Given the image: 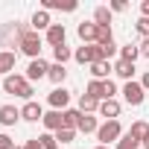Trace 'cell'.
<instances>
[{"mask_svg":"<svg viewBox=\"0 0 149 149\" xmlns=\"http://www.w3.org/2000/svg\"><path fill=\"white\" fill-rule=\"evenodd\" d=\"M47 102L53 105V111H67V105H70V91L61 85V88H53L50 94H47Z\"/></svg>","mask_w":149,"mask_h":149,"instance_id":"52a82bcc","label":"cell"},{"mask_svg":"<svg viewBox=\"0 0 149 149\" xmlns=\"http://www.w3.org/2000/svg\"><path fill=\"white\" fill-rule=\"evenodd\" d=\"M85 94H88V97H94L97 102H102V100H105V82L91 79V82H88V88H85Z\"/></svg>","mask_w":149,"mask_h":149,"instance_id":"44dd1931","label":"cell"},{"mask_svg":"<svg viewBox=\"0 0 149 149\" xmlns=\"http://www.w3.org/2000/svg\"><path fill=\"white\" fill-rule=\"evenodd\" d=\"M38 140H41V146H44V149H58V140H56V134H50V132H44Z\"/></svg>","mask_w":149,"mask_h":149,"instance_id":"1f68e13d","label":"cell"},{"mask_svg":"<svg viewBox=\"0 0 149 149\" xmlns=\"http://www.w3.org/2000/svg\"><path fill=\"white\" fill-rule=\"evenodd\" d=\"M140 15L149 18V0H143V3H140Z\"/></svg>","mask_w":149,"mask_h":149,"instance_id":"f35d334b","label":"cell"},{"mask_svg":"<svg viewBox=\"0 0 149 149\" xmlns=\"http://www.w3.org/2000/svg\"><path fill=\"white\" fill-rule=\"evenodd\" d=\"M64 38H67L64 24H53V26L47 29V44H50V47H61V44H64Z\"/></svg>","mask_w":149,"mask_h":149,"instance_id":"4fadbf2b","label":"cell"},{"mask_svg":"<svg viewBox=\"0 0 149 149\" xmlns=\"http://www.w3.org/2000/svg\"><path fill=\"white\" fill-rule=\"evenodd\" d=\"M94 149H111V146H94Z\"/></svg>","mask_w":149,"mask_h":149,"instance_id":"b9f144b4","label":"cell"},{"mask_svg":"<svg viewBox=\"0 0 149 149\" xmlns=\"http://www.w3.org/2000/svg\"><path fill=\"white\" fill-rule=\"evenodd\" d=\"M29 26H32V32H47L50 26H53V21H50V12H44V9H38L35 15H32V21H29Z\"/></svg>","mask_w":149,"mask_h":149,"instance_id":"2e32d148","label":"cell"},{"mask_svg":"<svg viewBox=\"0 0 149 149\" xmlns=\"http://www.w3.org/2000/svg\"><path fill=\"white\" fill-rule=\"evenodd\" d=\"M76 32H79L82 44H97V24H94V21H82V24L76 26Z\"/></svg>","mask_w":149,"mask_h":149,"instance_id":"7c38bea8","label":"cell"},{"mask_svg":"<svg viewBox=\"0 0 149 149\" xmlns=\"http://www.w3.org/2000/svg\"><path fill=\"white\" fill-rule=\"evenodd\" d=\"M21 149H44V146H41V140H38V137H29V140H26Z\"/></svg>","mask_w":149,"mask_h":149,"instance_id":"8d00e7d4","label":"cell"},{"mask_svg":"<svg viewBox=\"0 0 149 149\" xmlns=\"http://www.w3.org/2000/svg\"><path fill=\"white\" fill-rule=\"evenodd\" d=\"M134 29H137L143 38H149V18H143V15H140V18H137V24H134Z\"/></svg>","mask_w":149,"mask_h":149,"instance_id":"d6a6232c","label":"cell"},{"mask_svg":"<svg viewBox=\"0 0 149 149\" xmlns=\"http://www.w3.org/2000/svg\"><path fill=\"white\" fill-rule=\"evenodd\" d=\"M114 94H117V85L108 79V82H105V100H114Z\"/></svg>","mask_w":149,"mask_h":149,"instance_id":"e575fe53","label":"cell"},{"mask_svg":"<svg viewBox=\"0 0 149 149\" xmlns=\"http://www.w3.org/2000/svg\"><path fill=\"white\" fill-rule=\"evenodd\" d=\"M114 149H140V140H134V137L126 132V134L117 140V146H114Z\"/></svg>","mask_w":149,"mask_h":149,"instance_id":"4dcf8cb0","label":"cell"},{"mask_svg":"<svg viewBox=\"0 0 149 149\" xmlns=\"http://www.w3.org/2000/svg\"><path fill=\"white\" fill-rule=\"evenodd\" d=\"M21 120L38 123V120H44V108H41L35 100H29V102H24V108H21Z\"/></svg>","mask_w":149,"mask_h":149,"instance_id":"9c48e42d","label":"cell"},{"mask_svg":"<svg viewBox=\"0 0 149 149\" xmlns=\"http://www.w3.org/2000/svg\"><path fill=\"white\" fill-rule=\"evenodd\" d=\"M47 73H50V64H47L44 58H32V61H29V67H26V73H24V76H26L29 82H35V79H44Z\"/></svg>","mask_w":149,"mask_h":149,"instance_id":"ba28073f","label":"cell"},{"mask_svg":"<svg viewBox=\"0 0 149 149\" xmlns=\"http://www.w3.org/2000/svg\"><path fill=\"white\" fill-rule=\"evenodd\" d=\"M44 12H50V9H61V12H76L79 9V3L76 0H44V6H41Z\"/></svg>","mask_w":149,"mask_h":149,"instance_id":"ac0fdd59","label":"cell"},{"mask_svg":"<svg viewBox=\"0 0 149 149\" xmlns=\"http://www.w3.org/2000/svg\"><path fill=\"white\" fill-rule=\"evenodd\" d=\"M108 9H111V12H126V0H111Z\"/></svg>","mask_w":149,"mask_h":149,"instance_id":"836d02e7","label":"cell"},{"mask_svg":"<svg viewBox=\"0 0 149 149\" xmlns=\"http://www.w3.org/2000/svg\"><path fill=\"white\" fill-rule=\"evenodd\" d=\"M0 88H3V82H0Z\"/></svg>","mask_w":149,"mask_h":149,"instance_id":"7bdbcfd3","label":"cell"},{"mask_svg":"<svg viewBox=\"0 0 149 149\" xmlns=\"http://www.w3.org/2000/svg\"><path fill=\"white\" fill-rule=\"evenodd\" d=\"M26 32H29V26H24V24H6L3 29H0V41L18 47V44H21V38H24Z\"/></svg>","mask_w":149,"mask_h":149,"instance_id":"5b68a950","label":"cell"},{"mask_svg":"<svg viewBox=\"0 0 149 149\" xmlns=\"http://www.w3.org/2000/svg\"><path fill=\"white\" fill-rule=\"evenodd\" d=\"M94 24L97 26H111V9L108 6H97L94 9Z\"/></svg>","mask_w":149,"mask_h":149,"instance_id":"603a6c76","label":"cell"},{"mask_svg":"<svg viewBox=\"0 0 149 149\" xmlns=\"http://www.w3.org/2000/svg\"><path fill=\"white\" fill-rule=\"evenodd\" d=\"M137 50H140V56H143V58H149V38H140Z\"/></svg>","mask_w":149,"mask_h":149,"instance_id":"d590c367","label":"cell"},{"mask_svg":"<svg viewBox=\"0 0 149 149\" xmlns=\"http://www.w3.org/2000/svg\"><path fill=\"white\" fill-rule=\"evenodd\" d=\"M0 149H15V143H12L9 134H0Z\"/></svg>","mask_w":149,"mask_h":149,"instance_id":"74e56055","label":"cell"},{"mask_svg":"<svg viewBox=\"0 0 149 149\" xmlns=\"http://www.w3.org/2000/svg\"><path fill=\"white\" fill-rule=\"evenodd\" d=\"M111 73H114V64H111V61H94V64H91V76L100 79V82H108Z\"/></svg>","mask_w":149,"mask_h":149,"instance_id":"5bb4252c","label":"cell"},{"mask_svg":"<svg viewBox=\"0 0 149 149\" xmlns=\"http://www.w3.org/2000/svg\"><path fill=\"white\" fill-rule=\"evenodd\" d=\"M97 44H100V47L114 44V32H111V26H97Z\"/></svg>","mask_w":149,"mask_h":149,"instance_id":"484cf974","label":"cell"},{"mask_svg":"<svg viewBox=\"0 0 149 149\" xmlns=\"http://www.w3.org/2000/svg\"><path fill=\"white\" fill-rule=\"evenodd\" d=\"M114 73H117L120 79L132 82V79H134V64H132V61H123V58H117V61H114Z\"/></svg>","mask_w":149,"mask_h":149,"instance_id":"ffe728a7","label":"cell"},{"mask_svg":"<svg viewBox=\"0 0 149 149\" xmlns=\"http://www.w3.org/2000/svg\"><path fill=\"white\" fill-rule=\"evenodd\" d=\"M56 140H58V146L73 143V140H76V129H58V132H56Z\"/></svg>","mask_w":149,"mask_h":149,"instance_id":"f546056e","label":"cell"},{"mask_svg":"<svg viewBox=\"0 0 149 149\" xmlns=\"http://www.w3.org/2000/svg\"><path fill=\"white\" fill-rule=\"evenodd\" d=\"M41 123H44V129H47L50 134H56L58 129H64V111H47Z\"/></svg>","mask_w":149,"mask_h":149,"instance_id":"30bf717a","label":"cell"},{"mask_svg":"<svg viewBox=\"0 0 149 149\" xmlns=\"http://www.w3.org/2000/svg\"><path fill=\"white\" fill-rule=\"evenodd\" d=\"M140 85H143V91H149V70L143 73V79H140Z\"/></svg>","mask_w":149,"mask_h":149,"instance_id":"ab89813d","label":"cell"},{"mask_svg":"<svg viewBox=\"0 0 149 149\" xmlns=\"http://www.w3.org/2000/svg\"><path fill=\"white\" fill-rule=\"evenodd\" d=\"M18 120H21V108H15V105H0V126H3V129L15 126Z\"/></svg>","mask_w":149,"mask_h":149,"instance_id":"8fae6325","label":"cell"},{"mask_svg":"<svg viewBox=\"0 0 149 149\" xmlns=\"http://www.w3.org/2000/svg\"><path fill=\"white\" fill-rule=\"evenodd\" d=\"M79 111H82V114H91V111H100V102H97L94 97L82 94V97H79Z\"/></svg>","mask_w":149,"mask_h":149,"instance_id":"4316f807","label":"cell"},{"mask_svg":"<svg viewBox=\"0 0 149 149\" xmlns=\"http://www.w3.org/2000/svg\"><path fill=\"white\" fill-rule=\"evenodd\" d=\"M3 91L6 94H12V97H21V100H32V82L26 79V76H21V73H9V76L3 79Z\"/></svg>","mask_w":149,"mask_h":149,"instance_id":"6da1fadb","label":"cell"},{"mask_svg":"<svg viewBox=\"0 0 149 149\" xmlns=\"http://www.w3.org/2000/svg\"><path fill=\"white\" fill-rule=\"evenodd\" d=\"M15 149H21V146H15Z\"/></svg>","mask_w":149,"mask_h":149,"instance_id":"ee69618b","label":"cell"},{"mask_svg":"<svg viewBox=\"0 0 149 149\" xmlns=\"http://www.w3.org/2000/svg\"><path fill=\"white\" fill-rule=\"evenodd\" d=\"M47 79H50L56 88H61V85H64V79H67V67L53 61V64H50V73H47Z\"/></svg>","mask_w":149,"mask_h":149,"instance_id":"d6986e66","label":"cell"},{"mask_svg":"<svg viewBox=\"0 0 149 149\" xmlns=\"http://www.w3.org/2000/svg\"><path fill=\"white\" fill-rule=\"evenodd\" d=\"M76 132H82V134L100 132V123H97V117H91V114H82V120H79V129H76Z\"/></svg>","mask_w":149,"mask_h":149,"instance_id":"cb8c5ba5","label":"cell"},{"mask_svg":"<svg viewBox=\"0 0 149 149\" xmlns=\"http://www.w3.org/2000/svg\"><path fill=\"white\" fill-rule=\"evenodd\" d=\"M41 44H44V41H41V35L29 29V32L21 38V44H18V47H21V53H24V56H29V58H41Z\"/></svg>","mask_w":149,"mask_h":149,"instance_id":"277c9868","label":"cell"},{"mask_svg":"<svg viewBox=\"0 0 149 149\" xmlns=\"http://www.w3.org/2000/svg\"><path fill=\"white\" fill-rule=\"evenodd\" d=\"M129 134H132L134 140H140V143H143V140L149 137V123H146V120H137V123H132Z\"/></svg>","mask_w":149,"mask_h":149,"instance_id":"7402d4cb","label":"cell"},{"mask_svg":"<svg viewBox=\"0 0 149 149\" xmlns=\"http://www.w3.org/2000/svg\"><path fill=\"white\" fill-rule=\"evenodd\" d=\"M79 120H82L79 108H67L64 111V129H79Z\"/></svg>","mask_w":149,"mask_h":149,"instance_id":"d4e9b609","label":"cell"},{"mask_svg":"<svg viewBox=\"0 0 149 149\" xmlns=\"http://www.w3.org/2000/svg\"><path fill=\"white\" fill-rule=\"evenodd\" d=\"M53 58H56V64H64V61L73 58V53H70L67 44H61V47H53Z\"/></svg>","mask_w":149,"mask_h":149,"instance_id":"f1b7e54d","label":"cell"},{"mask_svg":"<svg viewBox=\"0 0 149 149\" xmlns=\"http://www.w3.org/2000/svg\"><path fill=\"white\" fill-rule=\"evenodd\" d=\"M73 58H76L79 64H88V67H91L94 61H108L100 44H82V47H76V53H73Z\"/></svg>","mask_w":149,"mask_h":149,"instance_id":"3957f363","label":"cell"},{"mask_svg":"<svg viewBox=\"0 0 149 149\" xmlns=\"http://www.w3.org/2000/svg\"><path fill=\"white\" fill-rule=\"evenodd\" d=\"M123 100H126L129 105H140V102L146 100L143 85H140V82H134V79H132V82H126V85H123Z\"/></svg>","mask_w":149,"mask_h":149,"instance_id":"8992f818","label":"cell"},{"mask_svg":"<svg viewBox=\"0 0 149 149\" xmlns=\"http://www.w3.org/2000/svg\"><path fill=\"white\" fill-rule=\"evenodd\" d=\"M123 134H126V132H123L120 120H105V123H100L97 140H100V146H111V143H117Z\"/></svg>","mask_w":149,"mask_h":149,"instance_id":"7a4b0ae2","label":"cell"},{"mask_svg":"<svg viewBox=\"0 0 149 149\" xmlns=\"http://www.w3.org/2000/svg\"><path fill=\"white\" fill-rule=\"evenodd\" d=\"M120 58H123V61H132V64H134V61L140 58V50H137L134 44H126V47H120Z\"/></svg>","mask_w":149,"mask_h":149,"instance_id":"83f0119b","label":"cell"},{"mask_svg":"<svg viewBox=\"0 0 149 149\" xmlns=\"http://www.w3.org/2000/svg\"><path fill=\"white\" fill-rule=\"evenodd\" d=\"M15 58L18 56L12 50H0V76H3V79L9 76V73H15Z\"/></svg>","mask_w":149,"mask_h":149,"instance_id":"9a60e30c","label":"cell"},{"mask_svg":"<svg viewBox=\"0 0 149 149\" xmlns=\"http://www.w3.org/2000/svg\"><path fill=\"white\" fill-rule=\"evenodd\" d=\"M120 111H123V105H120L117 100H102V102H100V114H102L105 120H117Z\"/></svg>","mask_w":149,"mask_h":149,"instance_id":"e0dca14e","label":"cell"},{"mask_svg":"<svg viewBox=\"0 0 149 149\" xmlns=\"http://www.w3.org/2000/svg\"><path fill=\"white\" fill-rule=\"evenodd\" d=\"M140 146H143V149H149V137H146V140H143V143H140Z\"/></svg>","mask_w":149,"mask_h":149,"instance_id":"60d3db41","label":"cell"}]
</instances>
